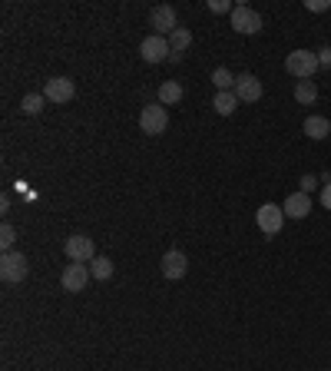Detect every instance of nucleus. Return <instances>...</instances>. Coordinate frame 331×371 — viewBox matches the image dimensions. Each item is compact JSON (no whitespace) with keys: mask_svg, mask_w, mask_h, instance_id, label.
I'll return each instance as SVG.
<instances>
[{"mask_svg":"<svg viewBox=\"0 0 331 371\" xmlns=\"http://www.w3.org/2000/svg\"><path fill=\"white\" fill-rule=\"evenodd\" d=\"M285 70L295 76V80H312V76L321 70V67H318V53L315 50H292L285 57Z\"/></svg>","mask_w":331,"mask_h":371,"instance_id":"1","label":"nucleus"},{"mask_svg":"<svg viewBox=\"0 0 331 371\" xmlns=\"http://www.w3.org/2000/svg\"><path fill=\"white\" fill-rule=\"evenodd\" d=\"M27 275H30V262H27V255L24 252H3V259H0V279H3V282L20 285Z\"/></svg>","mask_w":331,"mask_h":371,"instance_id":"2","label":"nucleus"},{"mask_svg":"<svg viewBox=\"0 0 331 371\" xmlns=\"http://www.w3.org/2000/svg\"><path fill=\"white\" fill-rule=\"evenodd\" d=\"M166 126H169V113H166L163 103H150L143 106V113H139V130L146 136H163Z\"/></svg>","mask_w":331,"mask_h":371,"instance_id":"3","label":"nucleus"},{"mask_svg":"<svg viewBox=\"0 0 331 371\" xmlns=\"http://www.w3.org/2000/svg\"><path fill=\"white\" fill-rule=\"evenodd\" d=\"M63 252L70 262H93L96 259V249H93V239L83 236V232H73V236L63 242Z\"/></svg>","mask_w":331,"mask_h":371,"instance_id":"4","label":"nucleus"},{"mask_svg":"<svg viewBox=\"0 0 331 371\" xmlns=\"http://www.w3.org/2000/svg\"><path fill=\"white\" fill-rule=\"evenodd\" d=\"M232 30H235V33H245V37H249V33H258V30H262V14L252 10L249 3H239V7L232 10Z\"/></svg>","mask_w":331,"mask_h":371,"instance_id":"5","label":"nucleus"},{"mask_svg":"<svg viewBox=\"0 0 331 371\" xmlns=\"http://www.w3.org/2000/svg\"><path fill=\"white\" fill-rule=\"evenodd\" d=\"M46 103H70L76 96V83L70 76H53V80H46V89H44Z\"/></svg>","mask_w":331,"mask_h":371,"instance_id":"6","label":"nucleus"},{"mask_svg":"<svg viewBox=\"0 0 331 371\" xmlns=\"http://www.w3.org/2000/svg\"><path fill=\"white\" fill-rule=\"evenodd\" d=\"M90 268L83 266V262H70V266L63 268V275H60V285H63V292H83L87 285H90Z\"/></svg>","mask_w":331,"mask_h":371,"instance_id":"7","label":"nucleus"},{"mask_svg":"<svg viewBox=\"0 0 331 371\" xmlns=\"http://www.w3.org/2000/svg\"><path fill=\"white\" fill-rule=\"evenodd\" d=\"M139 53H143V60H146V63H163V60H169V57H172L169 37H159V33L146 37V40H143V46H139Z\"/></svg>","mask_w":331,"mask_h":371,"instance_id":"8","label":"nucleus"},{"mask_svg":"<svg viewBox=\"0 0 331 371\" xmlns=\"http://www.w3.org/2000/svg\"><path fill=\"white\" fill-rule=\"evenodd\" d=\"M256 223L265 236H275V232L282 229V223H285V209L275 206V202H265V206L256 212Z\"/></svg>","mask_w":331,"mask_h":371,"instance_id":"9","label":"nucleus"},{"mask_svg":"<svg viewBox=\"0 0 331 371\" xmlns=\"http://www.w3.org/2000/svg\"><path fill=\"white\" fill-rule=\"evenodd\" d=\"M232 93L239 96V103H258V100H262V80H258L256 74H239Z\"/></svg>","mask_w":331,"mask_h":371,"instance_id":"10","label":"nucleus"},{"mask_svg":"<svg viewBox=\"0 0 331 371\" xmlns=\"http://www.w3.org/2000/svg\"><path fill=\"white\" fill-rule=\"evenodd\" d=\"M150 27L159 33V37H169L172 30L179 27V20H176V10L169 7V3H159V7H152L150 14Z\"/></svg>","mask_w":331,"mask_h":371,"instance_id":"11","label":"nucleus"},{"mask_svg":"<svg viewBox=\"0 0 331 371\" xmlns=\"http://www.w3.org/2000/svg\"><path fill=\"white\" fill-rule=\"evenodd\" d=\"M159 268H163V275H166V279L179 282L182 275L189 272V259H186V252H179V249H169V252L163 255V262H159Z\"/></svg>","mask_w":331,"mask_h":371,"instance_id":"12","label":"nucleus"},{"mask_svg":"<svg viewBox=\"0 0 331 371\" xmlns=\"http://www.w3.org/2000/svg\"><path fill=\"white\" fill-rule=\"evenodd\" d=\"M285 219H305V216H308V212H312V196H305L298 189V193H292L285 199Z\"/></svg>","mask_w":331,"mask_h":371,"instance_id":"13","label":"nucleus"},{"mask_svg":"<svg viewBox=\"0 0 331 371\" xmlns=\"http://www.w3.org/2000/svg\"><path fill=\"white\" fill-rule=\"evenodd\" d=\"M189 44H193V30L189 27H176L172 33H169V46H172V63H179L182 60V53L189 50Z\"/></svg>","mask_w":331,"mask_h":371,"instance_id":"14","label":"nucleus"},{"mask_svg":"<svg viewBox=\"0 0 331 371\" xmlns=\"http://www.w3.org/2000/svg\"><path fill=\"white\" fill-rule=\"evenodd\" d=\"M212 106H215V113H219V117H232V113L239 110V96H235L232 89L215 93V96H212Z\"/></svg>","mask_w":331,"mask_h":371,"instance_id":"15","label":"nucleus"},{"mask_svg":"<svg viewBox=\"0 0 331 371\" xmlns=\"http://www.w3.org/2000/svg\"><path fill=\"white\" fill-rule=\"evenodd\" d=\"M331 133V119H325V117H308L305 119V136L308 139H325V136Z\"/></svg>","mask_w":331,"mask_h":371,"instance_id":"16","label":"nucleus"},{"mask_svg":"<svg viewBox=\"0 0 331 371\" xmlns=\"http://www.w3.org/2000/svg\"><path fill=\"white\" fill-rule=\"evenodd\" d=\"M182 93H186V89H182L179 80H166L163 87H159V103H163V106L179 103V100H182Z\"/></svg>","mask_w":331,"mask_h":371,"instance_id":"17","label":"nucleus"},{"mask_svg":"<svg viewBox=\"0 0 331 371\" xmlns=\"http://www.w3.org/2000/svg\"><path fill=\"white\" fill-rule=\"evenodd\" d=\"M295 100H298L301 106H312L318 100V83L315 80H298L295 83Z\"/></svg>","mask_w":331,"mask_h":371,"instance_id":"18","label":"nucleus"},{"mask_svg":"<svg viewBox=\"0 0 331 371\" xmlns=\"http://www.w3.org/2000/svg\"><path fill=\"white\" fill-rule=\"evenodd\" d=\"M90 275L96 282H109V279H113V262H109L106 255H96L90 262Z\"/></svg>","mask_w":331,"mask_h":371,"instance_id":"19","label":"nucleus"},{"mask_svg":"<svg viewBox=\"0 0 331 371\" xmlns=\"http://www.w3.org/2000/svg\"><path fill=\"white\" fill-rule=\"evenodd\" d=\"M44 103H46V96H44V93H27V96L20 100V110H24L27 117H37V113L44 110Z\"/></svg>","mask_w":331,"mask_h":371,"instance_id":"20","label":"nucleus"},{"mask_svg":"<svg viewBox=\"0 0 331 371\" xmlns=\"http://www.w3.org/2000/svg\"><path fill=\"white\" fill-rule=\"evenodd\" d=\"M212 83L219 93H226V89H235V76L229 74L226 67H219V70H212Z\"/></svg>","mask_w":331,"mask_h":371,"instance_id":"21","label":"nucleus"},{"mask_svg":"<svg viewBox=\"0 0 331 371\" xmlns=\"http://www.w3.org/2000/svg\"><path fill=\"white\" fill-rule=\"evenodd\" d=\"M14 242H17V229L10 223H3V225H0V245L10 252V249H14Z\"/></svg>","mask_w":331,"mask_h":371,"instance_id":"22","label":"nucleus"},{"mask_svg":"<svg viewBox=\"0 0 331 371\" xmlns=\"http://www.w3.org/2000/svg\"><path fill=\"white\" fill-rule=\"evenodd\" d=\"M206 7H209L212 14H229V10H235V7H232V3H229V0H209V3H206Z\"/></svg>","mask_w":331,"mask_h":371,"instance_id":"23","label":"nucleus"},{"mask_svg":"<svg viewBox=\"0 0 331 371\" xmlns=\"http://www.w3.org/2000/svg\"><path fill=\"white\" fill-rule=\"evenodd\" d=\"M331 3L328 0H305V10H312V14H325Z\"/></svg>","mask_w":331,"mask_h":371,"instance_id":"24","label":"nucleus"},{"mask_svg":"<svg viewBox=\"0 0 331 371\" xmlns=\"http://www.w3.org/2000/svg\"><path fill=\"white\" fill-rule=\"evenodd\" d=\"M315 53H318V67L331 70V46H321V50H315Z\"/></svg>","mask_w":331,"mask_h":371,"instance_id":"25","label":"nucleus"},{"mask_svg":"<svg viewBox=\"0 0 331 371\" xmlns=\"http://www.w3.org/2000/svg\"><path fill=\"white\" fill-rule=\"evenodd\" d=\"M298 186H301V193L308 196V193H312V189H315V186H318V176H312V173H308V176H301V182H298Z\"/></svg>","mask_w":331,"mask_h":371,"instance_id":"26","label":"nucleus"},{"mask_svg":"<svg viewBox=\"0 0 331 371\" xmlns=\"http://www.w3.org/2000/svg\"><path fill=\"white\" fill-rule=\"evenodd\" d=\"M321 206H325V209L331 212V182L325 186V189H321Z\"/></svg>","mask_w":331,"mask_h":371,"instance_id":"27","label":"nucleus"}]
</instances>
